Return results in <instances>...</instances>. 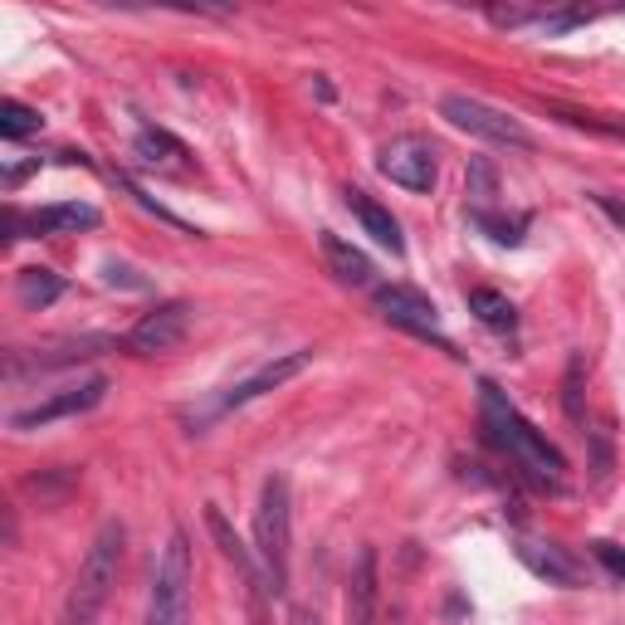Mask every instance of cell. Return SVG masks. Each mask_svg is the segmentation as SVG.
Masks as SVG:
<instances>
[{"label": "cell", "instance_id": "cell-5", "mask_svg": "<svg viewBox=\"0 0 625 625\" xmlns=\"http://www.w3.org/2000/svg\"><path fill=\"white\" fill-rule=\"evenodd\" d=\"M440 118L459 127V133L479 137V142H493V147H513V152H533V133L518 123V118L499 113V108L479 103V98L469 93H449L440 98Z\"/></svg>", "mask_w": 625, "mask_h": 625}, {"label": "cell", "instance_id": "cell-23", "mask_svg": "<svg viewBox=\"0 0 625 625\" xmlns=\"http://www.w3.org/2000/svg\"><path fill=\"white\" fill-rule=\"evenodd\" d=\"M469 196H475V211H484L493 196H499V177H493L489 161H469Z\"/></svg>", "mask_w": 625, "mask_h": 625}, {"label": "cell", "instance_id": "cell-12", "mask_svg": "<svg viewBox=\"0 0 625 625\" xmlns=\"http://www.w3.org/2000/svg\"><path fill=\"white\" fill-rule=\"evenodd\" d=\"M205 528H211L215 547H221V553L230 557V562H235V572L245 577V587H249V591H269L265 567H259V562H255V553H249V547L239 543V533L230 528V518H225L221 509H215V503H205Z\"/></svg>", "mask_w": 625, "mask_h": 625}, {"label": "cell", "instance_id": "cell-16", "mask_svg": "<svg viewBox=\"0 0 625 625\" xmlns=\"http://www.w3.org/2000/svg\"><path fill=\"white\" fill-rule=\"evenodd\" d=\"M518 562L543 581H553V587H581V567L553 543H518Z\"/></svg>", "mask_w": 625, "mask_h": 625}, {"label": "cell", "instance_id": "cell-7", "mask_svg": "<svg viewBox=\"0 0 625 625\" xmlns=\"http://www.w3.org/2000/svg\"><path fill=\"white\" fill-rule=\"evenodd\" d=\"M103 397H108V377H89V381H79V387L49 391L45 401L25 405V411H10V431H45V425L69 421V415H89Z\"/></svg>", "mask_w": 625, "mask_h": 625}, {"label": "cell", "instance_id": "cell-8", "mask_svg": "<svg viewBox=\"0 0 625 625\" xmlns=\"http://www.w3.org/2000/svg\"><path fill=\"white\" fill-rule=\"evenodd\" d=\"M191 333V303L171 299V303H157L152 313H142L133 327H127L123 343L142 357H161V353H177Z\"/></svg>", "mask_w": 625, "mask_h": 625}, {"label": "cell", "instance_id": "cell-2", "mask_svg": "<svg viewBox=\"0 0 625 625\" xmlns=\"http://www.w3.org/2000/svg\"><path fill=\"white\" fill-rule=\"evenodd\" d=\"M123 523H103V528L93 533L89 553H83L79 562V577H74L69 596H64V616L59 625H93L98 616H103L108 596H113L118 587V572H123Z\"/></svg>", "mask_w": 625, "mask_h": 625}, {"label": "cell", "instance_id": "cell-3", "mask_svg": "<svg viewBox=\"0 0 625 625\" xmlns=\"http://www.w3.org/2000/svg\"><path fill=\"white\" fill-rule=\"evenodd\" d=\"M255 553H259V567H265L269 596H283L289 591V557H293V499L283 475H269L265 489H259Z\"/></svg>", "mask_w": 625, "mask_h": 625}, {"label": "cell", "instance_id": "cell-14", "mask_svg": "<svg viewBox=\"0 0 625 625\" xmlns=\"http://www.w3.org/2000/svg\"><path fill=\"white\" fill-rule=\"evenodd\" d=\"M103 215H98V205L89 201H54V205H40V211L25 215V225L35 230V235H79V230H93Z\"/></svg>", "mask_w": 625, "mask_h": 625}, {"label": "cell", "instance_id": "cell-22", "mask_svg": "<svg viewBox=\"0 0 625 625\" xmlns=\"http://www.w3.org/2000/svg\"><path fill=\"white\" fill-rule=\"evenodd\" d=\"M469 221L479 230H489V239H499V245H523V225H528V221H503V215H493V211H475Z\"/></svg>", "mask_w": 625, "mask_h": 625}, {"label": "cell", "instance_id": "cell-11", "mask_svg": "<svg viewBox=\"0 0 625 625\" xmlns=\"http://www.w3.org/2000/svg\"><path fill=\"white\" fill-rule=\"evenodd\" d=\"M377 596H381L377 547H361L353 577H347V625H377Z\"/></svg>", "mask_w": 625, "mask_h": 625}, {"label": "cell", "instance_id": "cell-27", "mask_svg": "<svg viewBox=\"0 0 625 625\" xmlns=\"http://www.w3.org/2000/svg\"><path fill=\"white\" fill-rule=\"evenodd\" d=\"M293 625H323V621L309 616V611H293Z\"/></svg>", "mask_w": 625, "mask_h": 625}, {"label": "cell", "instance_id": "cell-18", "mask_svg": "<svg viewBox=\"0 0 625 625\" xmlns=\"http://www.w3.org/2000/svg\"><path fill=\"white\" fill-rule=\"evenodd\" d=\"M133 152L142 161H152V167H186V157H191V152H186L181 142L167 133V127H142L137 142H133Z\"/></svg>", "mask_w": 625, "mask_h": 625}, {"label": "cell", "instance_id": "cell-21", "mask_svg": "<svg viewBox=\"0 0 625 625\" xmlns=\"http://www.w3.org/2000/svg\"><path fill=\"white\" fill-rule=\"evenodd\" d=\"M553 113L562 118V123H572V127H587V133H601V137H625V123H606L601 113H581V108H562V103H553Z\"/></svg>", "mask_w": 625, "mask_h": 625}, {"label": "cell", "instance_id": "cell-9", "mask_svg": "<svg viewBox=\"0 0 625 625\" xmlns=\"http://www.w3.org/2000/svg\"><path fill=\"white\" fill-rule=\"evenodd\" d=\"M377 313L387 317V323L405 327V333L415 337H431V343H440L445 353H455V343L440 333V313H435V303L425 299L421 289H405V283H391V289H377Z\"/></svg>", "mask_w": 625, "mask_h": 625}, {"label": "cell", "instance_id": "cell-25", "mask_svg": "<svg viewBox=\"0 0 625 625\" xmlns=\"http://www.w3.org/2000/svg\"><path fill=\"white\" fill-rule=\"evenodd\" d=\"M591 553H596V562L606 567L611 577H616V581H625V553H621L616 543H606V537H601V543H591Z\"/></svg>", "mask_w": 625, "mask_h": 625}, {"label": "cell", "instance_id": "cell-24", "mask_svg": "<svg viewBox=\"0 0 625 625\" xmlns=\"http://www.w3.org/2000/svg\"><path fill=\"white\" fill-rule=\"evenodd\" d=\"M25 489H35L40 503H49V499H59V493L74 489V469H54V475H45V479H30Z\"/></svg>", "mask_w": 625, "mask_h": 625}, {"label": "cell", "instance_id": "cell-6", "mask_svg": "<svg viewBox=\"0 0 625 625\" xmlns=\"http://www.w3.org/2000/svg\"><path fill=\"white\" fill-rule=\"evenodd\" d=\"M377 171L391 186L415 191V196L435 191V181H440V161H435V147L425 137H391L377 157Z\"/></svg>", "mask_w": 625, "mask_h": 625}, {"label": "cell", "instance_id": "cell-26", "mask_svg": "<svg viewBox=\"0 0 625 625\" xmlns=\"http://www.w3.org/2000/svg\"><path fill=\"white\" fill-rule=\"evenodd\" d=\"M567 415L581 421V357L567 367Z\"/></svg>", "mask_w": 625, "mask_h": 625}, {"label": "cell", "instance_id": "cell-1", "mask_svg": "<svg viewBox=\"0 0 625 625\" xmlns=\"http://www.w3.org/2000/svg\"><path fill=\"white\" fill-rule=\"evenodd\" d=\"M479 405H484V425H489V435L499 440L503 449H509L513 459H518L523 469H528L533 479H543V484H562L567 479V459H562V449H557L553 440H547L543 431L528 421V415H518L509 405V397H503L493 381H484L479 387Z\"/></svg>", "mask_w": 625, "mask_h": 625}, {"label": "cell", "instance_id": "cell-13", "mask_svg": "<svg viewBox=\"0 0 625 625\" xmlns=\"http://www.w3.org/2000/svg\"><path fill=\"white\" fill-rule=\"evenodd\" d=\"M317 249H323V259H327V269H333V279H337V283H347V289H371L377 269H371V259L361 255L357 245H347L343 235L323 230V235H317Z\"/></svg>", "mask_w": 625, "mask_h": 625}, {"label": "cell", "instance_id": "cell-19", "mask_svg": "<svg viewBox=\"0 0 625 625\" xmlns=\"http://www.w3.org/2000/svg\"><path fill=\"white\" fill-rule=\"evenodd\" d=\"M469 313L479 317L484 327H493V333H509L513 323H518V309H513L509 299H503L499 289H469Z\"/></svg>", "mask_w": 625, "mask_h": 625}, {"label": "cell", "instance_id": "cell-17", "mask_svg": "<svg viewBox=\"0 0 625 625\" xmlns=\"http://www.w3.org/2000/svg\"><path fill=\"white\" fill-rule=\"evenodd\" d=\"M64 293V279L54 269H45V265H35V269H20L15 274V299L25 303L30 313H40V309H49L54 299Z\"/></svg>", "mask_w": 625, "mask_h": 625}, {"label": "cell", "instance_id": "cell-4", "mask_svg": "<svg viewBox=\"0 0 625 625\" xmlns=\"http://www.w3.org/2000/svg\"><path fill=\"white\" fill-rule=\"evenodd\" d=\"M191 537L171 528L167 547H161L157 567H152V591H147V621L142 625H191Z\"/></svg>", "mask_w": 625, "mask_h": 625}, {"label": "cell", "instance_id": "cell-20", "mask_svg": "<svg viewBox=\"0 0 625 625\" xmlns=\"http://www.w3.org/2000/svg\"><path fill=\"white\" fill-rule=\"evenodd\" d=\"M40 127H45V118H40V108L20 103V98H5V103H0V137H5V142L35 137Z\"/></svg>", "mask_w": 625, "mask_h": 625}, {"label": "cell", "instance_id": "cell-15", "mask_svg": "<svg viewBox=\"0 0 625 625\" xmlns=\"http://www.w3.org/2000/svg\"><path fill=\"white\" fill-rule=\"evenodd\" d=\"M347 205H353V215L361 221V230H367V235L377 239L381 249H391V255H405V235H401L397 215H391L387 205L371 201L367 191H347Z\"/></svg>", "mask_w": 625, "mask_h": 625}, {"label": "cell", "instance_id": "cell-10", "mask_svg": "<svg viewBox=\"0 0 625 625\" xmlns=\"http://www.w3.org/2000/svg\"><path fill=\"white\" fill-rule=\"evenodd\" d=\"M313 367V347H293V353H283V357H274L269 367H259L255 377H245V381H235V387L225 391L221 401L211 405V415H225V411H239V405H249V401H259V397H269V391H279L283 381H293L299 371H309Z\"/></svg>", "mask_w": 625, "mask_h": 625}]
</instances>
